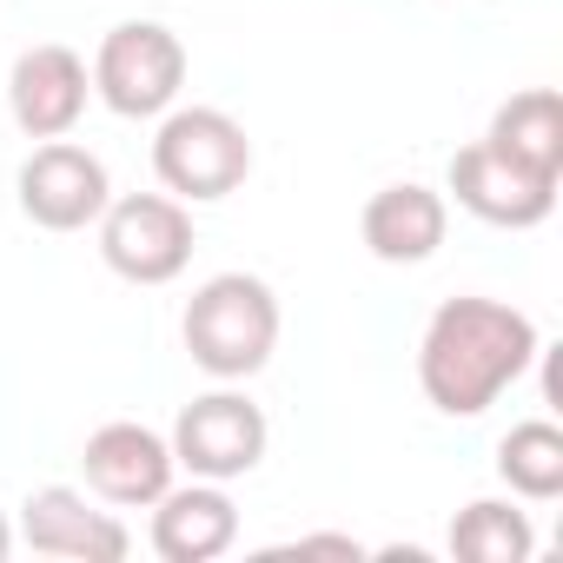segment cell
<instances>
[{"label": "cell", "mask_w": 563, "mask_h": 563, "mask_svg": "<svg viewBox=\"0 0 563 563\" xmlns=\"http://www.w3.org/2000/svg\"><path fill=\"white\" fill-rule=\"evenodd\" d=\"M537 358L543 339L530 312L504 299H444L418 339V385L444 418H484Z\"/></svg>", "instance_id": "obj_1"}, {"label": "cell", "mask_w": 563, "mask_h": 563, "mask_svg": "<svg viewBox=\"0 0 563 563\" xmlns=\"http://www.w3.org/2000/svg\"><path fill=\"white\" fill-rule=\"evenodd\" d=\"M179 339H186V358L206 378L239 385V378L265 372L272 352H278V292L258 272H219L186 299Z\"/></svg>", "instance_id": "obj_2"}, {"label": "cell", "mask_w": 563, "mask_h": 563, "mask_svg": "<svg viewBox=\"0 0 563 563\" xmlns=\"http://www.w3.org/2000/svg\"><path fill=\"white\" fill-rule=\"evenodd\" d=\"M153 173L173 199L206 206L245 186L252 173V140L232 113L219 107H166L159 133H153Z\"/></svg>", "instance_id": "obj_3"}, {"label": "cell", "mask_w": 563, "mask_h": 563, "mask_svg": "<svg viewBox=\"0 0 563 563\" xmlns=\"http://www.w3.org/2000/svg\"><path fill=\"white\" fill-rule=\"evenodd\" d=\"M100 225V258L126 286H173L192 265V206L173 192H126L107 199Z\"/></svg>", "instance_id": "obj_4"}, {"label": "cell", "mask_w": 563, "mask_h": 563, "mask_svg": "<svg viewBox=\"0 0 563 563\" xmlns=\"http://www.w3.org/2000/svg\"><path fill=\"white\" fill-rule=\"evenodd\" d=\"M179 87H186V47L159 21H120L93 54V93L120 120H159L166 107H179Z\"/></svg>", "instance_id": "obj_5"}, {"label": "cell", "mask_w": 563, "mask_h": 563, "mask_svg": "<svg viewBox=\"0 0 563 563\" xmlns=\"http://www.w3.org/2000/svg\"><path fill=\"white\" fill-rule=\"evenodd\" d=\"M173 464L179 471H192V477H206V484H232V477H245V471H258V457H265V444H272V424H265V411L245 398V391H232V385H219V391H206V398H192L179 418H173Z\"/></svg>", "instance_id": "obj_6"}, {"label": "cell", "mask_w": 563, "mask_h": 563, "mask_svg": "<svg viewBox=\"0 0 563 563\" xmlns=\"http://www.w3.org/2000/svg\"><path fill=\"white\" fill-rule=\"evenodd\" d=\"M113 199L107 159L74 140H41L21 166V212L41 232H87Z\"/></svg>", "instance_id": "obj_7"}, {"label": "cell", "mask_w": 563, "mask_h": 563, "mask_svg": "<svg viewBox=\"0 0 563 563\" xmlns=\"http://www.w3.org/2000/svg\"><path fill=\"white\" fill-rule=\"evenodd\" d=\"M80 471H87V490L113 510H146L166 497L173 484V444L153 431V424H133V418H113L87 438L80 451Z\"/></svg>", "instance_id": "obj_8"}, {"label": "cell", "mask_w": 563, "mask_h": 563, "mask_svg": "<svg viewBox=\"0 0 563 563\" xmlns=\"http://www.w3.org/2000/svg\"><path fill=\"white\" fill-rule=\"evenodd\" d=\"M87 93H93V74L74 47L60 41H41L14 60L8 74V107H14V126L27 140H67L87 113Z\"/></svg>", "instance_id": "obj_9"}, {"label": "cell", "mask_w": 563, "mask_h": 563, "mask_svg": "<svg viewBox=\"0 0 563 563\" xmlns=\"http://www.w3.org/2000/svg\"><path fill=\"white\" fill-rule=\"evenodd\" d=\"M451 192L471 219L504 225V232H530L556 212V179H537L523 166H510L497 146H457L451 153Z\"/></svg>", "instance_id": "obj_10"}, {"label": "cell", "mask_w": 563, "mask_h": 563, "mask_svg": "<svg viewBox=\"0 0 563 563\" xmlns=\"http://www.w3.org/2000/svg\"><path fill=\"white\" fill-rule=\"evenodd\" d=\"M21 537L41 556H67V563H120L133 550L126 523L113 510H93L74 484H41L21 504Z\"/></svg>", "instance_id": "obj_11"}, {"label": "cell", "mask_w": 563, "mask_h": 563, "mask_svg": "<svg viewBox=\"0 0 563 563\" xmlns=\"http://www.w3.org/2000/svg\"><path fill=\"white\" fill-rule=\"evenodd\" d=\"M358 232H365L372 258H385V265H424L444 245V232H451V206H444V192H431L418 179H398V186H378L365 199Z\"/></svg>", "instance_id": "obj_12"}, {"label": "cell", "mask_w": 563, "mask_h": 563, "mask_svg": "<svg viewBox=\"0 0 563 563\" xmlns=\"http://www.w3.org/2000/svg\"><path fill=\"white\" fill-rule=\"evenodd\" d=\"M239 543V510L225 497V484H166V497L153 504V550L166 563H212Z\"/></svg>", "instance_id": "obj_13"}, {"label": "cell", "mask_w": 563, "mask_h": 563, "mask_svg": "<svg viewBox=\"0 0 563 563\" xmlns=\"http://www.w3.org/2000/svg\"><path fill=\"white\" fill-rule=\"evenodd\" d=\"M484 146H497L510 166H523V173L563 186V100H556L550 87H523V93H510V100L490 113Z\"/></svg>", "instance_id": "obj_14"}, {"label": "cell", "mask_w": 563, "mask_h": 563, "mask_svg": "<svg viewBox=\"0 0 563 563\" xmlns=\"http://www.w3.org/2000/svg\"><path fill=\"white\" fill-rule=\"evenodd\" d=\"M497 477L510 484V497L523 504H550L563 497V431L550 418H523L504 431L497 444Z\"/></svg>", "instance_id": "obj_15"}, {"label": "cell", "mask_w": 563, "mask_h": 563, "mask_svg": "<svg viewBox=\"0 0 563 563\" xmlns=\"http://www.w3.org/2000/svg\"><path fill=\"white\" fill-rule=\"evenodd\" d=\"M530 550H537V530L504 497H477L451 517V556L464 563H530Z\"/></svg>", "instance_id": "obj_16"}, {"label": "cell", "mask_w": 563, "mask_h": 563, "mask_svg": "<svg viewBox=\"0 0 563 563\" xmlns=\"http://www.w3.org/2000/svg\"><path fill=\"white\" fill-rule=\"evenodd\" d=\"M14 550V523H8V510H0V556Z\"/></svg>", "instance_id": "obj_17"}]
</instances>
